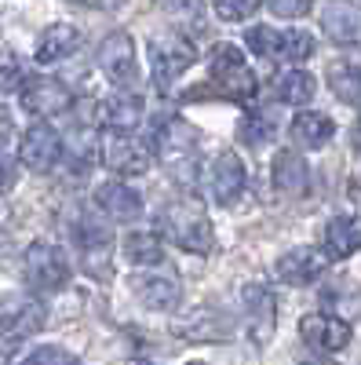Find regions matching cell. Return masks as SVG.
<instances>
[{
    "label": "cell",
    "instance_id": "13",
    "mask_svg": "<svg viewBox=\"0 0 361 365\" xmlns=\"http://www.w3.org/2000/svg\"><path fill=\"white\" fill-rule=\"evenodd\" d=\"M248 182V172H245V161H241L237 154H219L212 161V172H208V190H212V197L219 205H230L241 197V190H245Z\"/></svg>",
    "mask_w": 361,
    "mask_h": 365
},
{
    "label": "cell",
    "instance_id": "33",
    "mask_svg": "<svg viewBox=\"0 0 361 365\" xmlns=\"http://www.w3.org/2000/svg\"><path fill=\"white\" fill-rule=\"evenodd\" d=\"M110 227H103V223H95V220H84L80 223V241H84V249L88 252H99V249H106L110 245Z\"/></svg>",
    "mask_w": 361,
    "mask_h": 365
},
{
    "label": "cell",
    "instance_id": "27",
    "mask_svg": "<svg viewBox=\"0 0 361 365\" xmlns=\"http://www.w3.org/2000/svg\"><path fill=\"white\" fill-rule=\"evenodd\" d=\"M245 44H248L259 58H278V51H281V34H278V29H270V26H252L248 34H245Z\"/></svg>",
    "mask_w": 361,
    "mask_h": 365
},
{
    "label": "cell",
    "instance_id": "38",
    "mask_svg": "<svg viewBox=\"0 0 361 365\" xmlns=\"http://www.w3.org/2000/svg\"><path fill=\"white\" fill-rule=\"evenodd\" d=\"M354 150H357V154H361V120H357V125H354Z\"/></svg>",
    "mask_w": 361,
    "mask_h": 365
},
{
    "label": "cell",
    "instance_id": "17",
    "mask_svg": "<svg viewBox=\"0 0 361 365\" xmlns=\"http://www.w3.org/2000/svg\"><path fill=\"white\" fill-rule=\"evenodd\" d=\"M95 205L106 212L110 220H117V223H128V220H139L142 216V197L132 187H125L120 179L103 182V187L95 190Z\"/></svg>",
    "mask_w": 361,
    "mask_h": 365
},
{
    "label": "cell",
    "instance_id": "36",
    "mask_svg": "<svg viewBox=\"0 0 361 365\" xmlns=\"http://www.w3.org/2000/svg\"><path fill=\"white\" fill-rule=\"evenodd\" d=\"M15 187V165L8 158H0V194H8Z\"/></svg>",
    "mask_w": 361,
    "mask_h": 365
},
{
    "label": "cell",
    "instance_id": "20",
    "mask_svg": "<svg viewBox=\"0 0 361 365\" xmlns=\"http://www.w3.org/2000/svg\"><path fill=\"white\" fill-rule=\"evenodd\" d=\"M292 139L295 146H303V150H321L328 139L336 135V125H333V117H325L318 110H303V113H295L292 117Z\"/></svg>",
    "mask_w": 361,
    "mask_h": 365
},
{
    "label": "cell",
    "instance_id": "29",
    "mask_svg": "<svg viewBox=\"0 0 361 365\" xmlns=\"http://www.w3.org/2000/svg\"><path fill=\"white\" fill-rule=\"evenodd\" d=\"M22 365H80L66 347H55V344H44V347H33L26 358H22Z\"/></svg>",
    "mask_w": 361,
    "mask_h": 365
},
{
    "label": "cell",
    "instance_id": "39",
    "mask_svg": "<svg viewBox=\"0 0 361 365\" xmlns=\"http://www.w3.org/2000/svg\"><path fill=\"white\" fill-rule=\"evenodd\" d=\"M303 365H333V361H328V358H307Z\"/></svg>",
    "mask_w": 361,
    "mask_h": 365
},
{
    "label": "cell",
    "instance_id": "32",
    "mask_svg": "<svg viewBox=\"0 0 361 365\" xmlns=\"http://www.w3.org/2000/svg\"><path fill=\"white\" fill-rule=\"evenodd\" d=\"M44 325V307H37V303H26V307L15 314V325H11V336L19 340V336H29L33 329H41Z\"/></svg>",
    "mask_w": 361,
    "mask_h": 365
},
{
    "label": "cell",
    "instance_id": "7",
    "mask_svg": "<svg viewBox=\"0 0 361 365\" xmlns=\"http://www.w3.org/2000/svg\"><path fill=\"white\" fill-rule=\"evenodd\" d=\"M103 161L117 175H142L150 168V161H154V150L142 139H135L132 132H113L103 139Z\"/></svg>",
    "mask_w": 361,
    "mask_h": 365
},
{
    "label": "cell",
    "instance_id": "25",
    "mask_svg": "<svg viewBox=\"0 0 361 365\" xmlns=\"http://www.w3.org/2000/svg\"><path fill=\"white\" fill-rule=\"evenodd\" d=\"M183 332H187L194 344H223V340L230 336V322L219 318L216 311H201L197 322L183 325Z\"/></svg>",
    "mask_w": 361,
    "mask_h": 365
},
{
    "label": "cell",
    "instance_id": "34",
    "mask_svg": "<svg viewBox=\"0 0 361 365\" xmlns=\"http://www.w3.org/2000/svg\"><path fill=\"white\" fill-rule=\"evenodd\" d=\"M314 0H266V8L274 11L278 19H299V15H307L310 11Z\"/></svg>",
    "mask_w": 361,
    "mask_h": 365
},
{
    "label": "cell",
    "instance_id": "24",
    "mask_svg": "<svg viewBox=\"0 0 361 365\" xmlns=\"http://www.w3.org/2000/svg\"><path fill=\"white\" fill-rule=\"evenodd\" d=\"M318 91V81L307 73V70H288L278 77V99L288 103V106H307Z\"/></svg>",
    "mask_w": 361,
    "mask_h": 365
},
{
    "label": "cell",
    "instance_id": "18",
    "mask_svg": "<svg viewBox=\"0 0 361 365\" xmlns=\"http://www.w3.org/2000/svg\"><path fill=\"white\" fill-rule=\"evenodd\" d=\"M321 252L328 259H350L357 249H361V223L354 216H336L325 223V234H321Z\"/></svg>",
    "mask_w": 361,
    "mask_h": 365
},
{
    "label": "cell",
    "instance_id": "19",
    "mask_svg": "<svg viewBox=\"0 0 361 365\" xmlns=\"http://www.w3.org/2000/svg\"><path fill=\"white\" fill-rule=\"evenodd\" d=\"M77 48H80V29L70 26V22H55V26H48L44 34H41L33 58H37V63H44V66H51V63H63V58L73 55Z\"/></svg>",
    "mask_w": 361,
    "mask_h": 365
},
{
    "label": "cell",
    "instance_id": "23",
    "mask_svg": "<svg viewBox=\"0 0 361 365\" xmlns=\"http://www.w3.org/2000/svg\"><path fill=\"white\" fill-rule=\"evenodd\" d=\"M328 88L333 96L347 106H361V70L350 63H333L328 66Z\"/></svg>",
    "mask_w": 361,
    "mask_h": 365
},
{
    "label": "cell",
    "instance_id": "30",
    "mask_svg": "<svg viewBox=\"0 0 361 365\" xmlns=\"http://www.w3.org/2000/svg\"><path fill=\"white\" fill-rule=\"evenodd\" d=\"M164 8L183 26H204V4L201 0H164Z\"/></svg>",
    "mask_w": 361,
    "mask_h": 365
},
{
    "label": "cell",
    "instance_id": "26",
    "mask_svg": "<svg viewBox=\"0 0 361 365\" xmlns=\"http://www.w3.org/2000/svg\"><path fill=\"white\" fill-rule=\"evenodd\" d=\"M310 55H314V37L307 29H288V34H281L278 58H285V63H307Z\"/></svg>",
    "mask_w": 361,
    "mask_h": 365
},
{
    "label": "cell",
    "instance_id": "28",
    "mask_svg": "<svg viewBox=\"0 0 361 365\" xmlns=\"http://www.w3.org/2000/svg\"><path fill=\"white\" fill-rule=\"evenodd\" d=\"M274 132H278V125H274V117H266V113H248L245 120H241V139L252 143V146L270 143Z\"/></svg>",
    "mask_w": 361,
    "mask_h": 365
},
{
    "label": "cell",
    "instance_id": "35",
    "mask_svg": "<svg viewBox=\"0 0 361 365\" xmlns=\"http://www.w3.org/2000/svg\"><path fill=\"white\" fill-rule=\"evenodd\" d=\"M70 4H80V8H95V11H117V8H125L128 0H70Z\"/></svg>",
    "mask_w": 361,
    "mask_h": 365
},
{
    "label": "cell",
    "instance_id": "14",
    "mask_svg": "<svg viewBox=\"0 0 361 365\" xmlns=\"http://www.w3.org/2000/svg\"><path fill=\"white\" fill-rule=\"evenodd\" d=\"M132 292L150 311H175L179 299H183V289H179V282L168 278V274H135Z\"/></svg>",
    "mask_w": 361,
    "mask_h": 365
},
{
    "label": "cell",
    "instance_id": "6",
    "mask_svg": "<svg viewBox=\"0 0 361 365\" xmlns=\"http://www.w3.org/2000/svg\"><path fill=\"white\" fill-rule=\"evenodd\" d=\"M63 158V139L58 132L48 125V120H37L22 132V143H19V161L29 168V172H51Z\"/></svg>",
    "mask_w": 361,
    "mask_h": 365
},
{
    "label": "cell",
    "instance_id": "8",
    "mask_svg": "<svg viewBox=\"0 0 361 365\" xmlns=\"http://www.w3.org/2000/svg\"><path fill=\"white\" fill-rule=\"evenodd\" d=\"M22 106L48 120V117H58V113H66L73 106V96H70V88L63 81H55V77H33V81H26L22 84Z\"/></svg>",
    "mask_w": 361,
    "mask_h": 365
},
{
    "label": "cell",
    "instance_id": "1",
    "mask_svg": "<svg viewBox=\"0 0 361 365\" xmlns=\"http://www.w3.org/2000/svg\"><path fill=\"white\" fill-rule=\"evenodd\" d=\"M161 227L164 234L175 241L179 249L187 252H197V256H208L216 249V234H212V223H208L204 208L197 201H175L161 212Z\"/></svg>",
    "mask_w": 361,
    "mask_h": 365
},
{
    "label": "cell",
    "instance_id": "22",
    "mask_svg": "<svg viewBox=\"0 0 361 365\" xmlns=\"http://www.w3.org/2000/svg\"><path fill=\"white\" fill-rule=\"evenodd\" d=\"M120 249H125V259L135 263V267H157V263L164 259L161 237H157V234H150V230H132V234H125Z\"/></svg>",
    "mask_w": 361,
    "mask_h": 365
},
{
    "label": "cell",
    "instance_id": "5",
    "mask_svg": "<svg viewBox=\"0 0 361 365\" xmlns=\"http://www.w3.org/2000/svg\"><path fill=\"white\" fill-rule=\"evenodd\" d=\"M99 70H103L113 84H120V88L135 84V77H139L135 41L125 34V29H113V34L103 37V44H99Z\"/></svg>",
    "mask_w": 361,
    "mask_h": 365
},
{
    "label": "cell",
    "instance_id": "4",
    "mask_svg": "<svg viewBox=\"0 0 361 365\" xmlns=\"http://www.w3.org/2000/svg\"><path fill=\"white\" fill-rule=\"evenodd\" d=\"M212 81L230 99H252L256 96V73L245 66V55L237 44H216L212 48Z\"/></svg>",
    "mask_w": 361,
    "mask_h": 365
},
{
    "label": "cell",
    "instance_id": "16",
    "mask_svg": "<svg viewBox=\"0 0 361 365\" xmlns=\"http://www.w3.org/2000/svg\"><path fill=\"white\" fill-rule=\"evenodd\" d=\"M99 125L110 132H135L142 125V99L128 91H113L110 99L99 103Z\"/></svg>",
    "mask_w": 361,
    "mask_h": 365
},
{
    "label": "cell",
    "instance_id": "10",
    "mask_svg": "<svg viewBox=\"0 0 361 365\" xmlns=\"http://www.w3.org/2000/svg\"><path fill=\"white\" fill-rule=\"evenodd\" d=\"M150 150H154V158L168 161V165H179V161H190L197 154V132L187 125V120H164V125L154 132V143H150Z\"/></svg>",
    "mask_w": 361,
    "mask_h": 365
},
{
    "label": "cell",
    "instance_id": "21",
    "mask_svg": "<svg viewBox=\"0 0 361 365\" xmlns=\"http://www.w3.org/2000/svg\"><path fill=\"white\" fill-rule=\"evenodd\" d=\"M241 296H245V311H248L252 336L263 344L270 336V329H274V296H270L263 285H248Z\"/></svg>",
    "mask_w": 361,
    "mask_h": 365
},
{
    "label": "cell",
    "instance_id": "9",
    "mask_svg": "<svg viewBox=\"0 0 361 365\" xmlns=\"http://www.w3.org/2000/svg\"><path fill=\"white\" fill-rule=\"evenodd\" d=\"M299 332H303L307 347H314L321 354H336L350 344V322L340 314H307L299 322Z\"/></svg>",
    "mask_w": 361,
    "mask_h": 365
},
{
    "label": "cell",
    "instance_id": "11",
    "mask_svg": "<svg viewBox=\"0 0 361 365\" xmlns=\"http://www.w3.org/2000/svg\"><path fill=\"white\" fill-rule=\"evenodd\" d=\"M328 267V256L310 249V245H299V249H288L278 263H274V274L285 282V285H310L318 282Z\"/></svg>",
    "mask_w": 361,
    "mask_h": 365
},
{
    "label": "cell",
    "instance_id": "31",
    "mask_svg": "<svg viewBox=\"0 0 361 365\" xmlns=\"http://www.w3.org/2000/svg\"><path fill=\"white\" fill-rule=\"evenodd\" d=\"M212 8H216V15H219L223 22H241V19L256 15L259 0H212Z\"/></svg>",
    "mask_w": 361,
    "mask_h": 365
},
{
    "label": "cell",
    "instance_id": "12",
    "mask_svg": "<svg viewBox=\"0 0 361 365\" xmlns=\"http://www.w3.org/2000/svg\"><path fill=\"white\" fill-rule=\"evenodd\" d=\"M321 29L333 44H357L361 41V8L354 0H328L321 8Z\"/></svg>",
    "mask_w": 361,
    "mask_h": 365
},
{
    "label": "cell",
    "instance_id": "3",
    "mask_svg": "<svg viewBox=\"0 0 361 365\" xmlns=\"http://www.w3.org/2000/svg\"><path fill=\"white\" fill-rule=\"evenodd\" d=\"M194 44L187 37H179V34H157L154 41H150V73H154L157 88H172V81L179 73H187L194 66Z\"/></svg>",
    "mask_w": 361,
    "mask_h": 365
},
{
    "label": "cell",
    "instance_id": "2",
    "mask_svg": "<svg viewBox=\"0 0 361 365\" xmlns=\"http://www.w3.org/2000/svg\"><path fill=\"white\" fill-rule=\"evenodd\" d=\"M70 259L66 252L51 245V241H33L26 249V278L37 292H58L70 285Z\"/></svg>",
    "mask_w": 361,
    "mask_h": 365
},
{
    "label": "cell",
    "instance_id": "37",
    "mask_svg": "<svg viewBox=\"0 0 361 365\" xmlns=\"http://www.w3.org/2000/svg\"><path fill=\"white\" fill-rule=\"evenodd\" d=\"M22 81H19V70L15 66H8V70H0V88L4 91H11V88H19Z\"/></svg>",
    "mask_w": 361,
    "mask_h": 365
},
{
    "label": "cell",
    "instance_id": "15",
    "mask_svg": "<svg viewBox=\"0 0 361 365\" xmlns=\"http://www.w3.org/2000/svg\"><path fill=\"white\" fill-rule=\"evenodd\" d=\"M270 179H274V190L285 197H303L310 190V168L295 150H278L274 165H270Z\"/></svg>",
    "mask_w": 361,
    "mask_h": 365
}]
</instances>
